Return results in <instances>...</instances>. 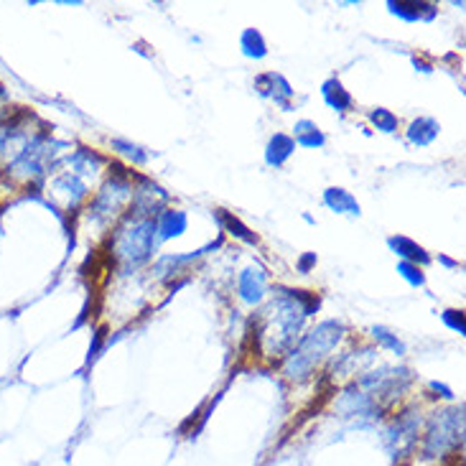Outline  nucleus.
Segmentation results:
<instances>
[{
  "instance_id": "nucleus-4",
  "label": "nucleus",
  "mask_w": 466,
  "mask_h": 466,
  "mask_svg": "<svg viewBox=\"0 0 466 466\" xmlns=\"http://www.w3.org/2000/svg\"><path fill=\"white\" fill-rule=\"evenodd\" d=\"M464 441V405L436 413L426 441H423V459H444L446 453L456 451Z\"/></svg>"
},
{
  "instance_id": "nucleus-12",
  "label": "nucleus",
  "mask_w": 466,
  "mask_h": 466,
  "mask_svg": "<svg viewBox=\"0 0 466 466\" xmlns=\"http://www.w3.org/2000/svg\"><path fill=\"white\" fill-rule=\"evenodd\" d=\"M189 227V217L186 211L181 210H166L156 220V229H159V240H174V237H181Z\"/></svg>"
},
{
  "instance_id": "nucleus-17",
  "label": "nucleus",
  "mask_w": 466,
  "mask_h": 466,
  "mask_svg": "<svg viewBox=\"0 0 466 466\" xmlns=\"http://www.w3.org/2000/svg\"><path fill=\"white\" fill-rule=\"evenodd\" d=\"M438 130H441L438 120H434V117H419L408 128V141L413 145H431L436 141V135H438Z\"/></svg>"
},
{
  "instance_id": "nucleus-14",
  "label": "nucleus",
  "mask_w": 466,
  "mask_h": 466,
  "mask_svg": "<svg viewBox=\"0 0 466 466\" xmlns=\"http://www.w3.org/2000/svg\"><path fill=\"white\" fill-rule=\"evenodd\" d=\"M324 204L337 214H352V217H359V202L354 199L352 194L341 186H332L324 192Z\"/></svg>"
},
{
  "instance_id": "nucleus-6",
  "label": "nucleus",
  "mask_w": 466,
  "mask_h": 466,
  "mask_svg": "<svg viewBox=\"0 0 466 466\" xmlns=\"http://www.w3.org/2000/svg\"><path fill=\"white\" fill-rule=\"evenodd\" d=\"M90 186L82 177H77L74 171H65V174H56V177L48 181V194L56 204H62L66 211L77 210L80 202L87 196Z\"/></svg>"
},
{
  "instance_id": "nucleus-8",
  "label": "nucleus",
  "mask_w": 466,
  "mask_h": 466,
  "mask_svg": "<svg viewBox=\"0 0 466 466\" xmlns=\"http://www.w3.org/2000/svg\"><path fill=\"white\" fill-rule=\"evenodd\" d=\"M255 90L257 95L275 99V105L283 108V113H290V110H293V108H290L293 87H290L289 80H286L283 74H275V72H271V74H260L255 80Z\"/></svg>"
},
{
  "instance_id": "nucleus-9",
  "label": "nucleus",
  "mask_w": 466,
  "mask_h": 466,
  "mask_svg": "<svg viewBox=\"0 0 466 466\" xmlns=\"http://www.w3.org/2000/svg\"><path fill=\"white\" fill-rule=\"evenodd\" d=\"M265 289H268V275L260 265H250L240 273L237 280V290H240V298L245 304L255 306L265 298Z\"/></svg>"
},
{
  "instance_id": "nucleus-26",
  "label": "nucleus",
  "mask_w": 466,
  "mask_h": 466,
  "mask_svg": "<svg viewBox=\"0 0 466 466\" xmlns=\"http://www.w3.org/2000/svg\"><path fill=\"white\" fill-rule=\"evenodd\" d=\"M431 390H434V393H438L441 398H446V401H453V390L444 385V383H436V380H434V383H431Z\"/></svg>"
},
{
  "instance_id": "nucleus-20",
  "label": "nucleus",
  "mask_w": 466,
  "mask_h": 466,
  "mask_svg": "<svg viewBox=\"0 0 466 466\" xmlns=\"http://www.w3.org/2000/svg\"><path fill=\"white\" fill-rule=\"evenodd\" d=\"M372 337H375V341H377L380 347H385V350H390L393 354H398V357H402V354L408 352L405 344L398 339V334H393L387 326H372Z\"/></svg>"
},
{
  "instance_id": "nucleus-7",
  "label": "nucleus",
  "mask_w": 466,
  "mask_h": 466,
  "mask_svg": "<svg viewBox=\"0 0 466 466\" xmlns=\"http://www.w3.org/2000/svg\"><path fill=\"white\" fill-rule=\"evenodd\" d=\"M337 410L344 419H380V405L372 401V395L359 393L357 387H350L337 401Z\"/></svg>"
},
{
  "instance_id": "nucleus-3",
  "label": "nucleus",
  "mask_w": 466,
  "mask_h": 466,
  "mask_svg": "<svg viewBox=\"0 0 466 466\" xmlns=\"http://www.w3.org/2000/svg\"><path fill=\"white\" fill-rule=\"evenodd\" d=\"M341 337H344V324L334 322V319L322 322L290 350L286 365H283V375L296 383L306 380L324 357L337 347Z\"/></svg>"
},
{
  "instance_id": "nucleus-23",
  "label": "nucleus",
  "mask_w": 466,
  "mask_h": 466,
  "mask_svg": "<svg viewBox=\"0 0 466 466\" xmlns=\"http://www.w3.org/2000/svg\"><path fill=\"white\" fill-rule=\"evenodd\" d=\"M398 273H401L402 280H408L413 289H423V286H426V273H423V268L413 265V263L401 260V263H398Z\"/></svg>"
},
{
  "instance_id": "nucleus-10",
  "label": "nucleus",
  "mask_w": 466,
  "mask_h": 466,
  "mask_svg": "<svg viewBox=\"0 0 466 466\" xmlns=\"http://www.w3.org/2000/svg\"><path fill=\"white\" fill-rule=\"evenodd\" d=\"M387 245H390V250L401 257V260H405V263H413V265H419V268L428 265V263L434 260V257L428 255V253L420 247L419 242H413L410 237H402V235H398V237H390Z\"/></svg>"
},
{
  "instance_id": "nucleus-1",
  "label": "nucleus",
  "mask_w": 466,
  "mask_h": 466,
  "mask_svg": "<svg viewBox=\"0 0 466 466\" xmlns=\"http://www.w3.org/2000/svg\"><path fill=\"white\" fill-rule=\"evenodd\" d=\"M319 306H322V298L308 290L278 289L275 301L268 306V311L263 316L260 341H263L265 354L286 352L298 337L306 319L311 314H316Z\"/></svg>"
},
{
  "instance_id": "nucleus-19",
  "label": "nucleus",
  "mask_w": 466,
  "mask_h": 466,
  "mask_svg": "<svg viewBox=\"0 0 466 466\" xmlns=\"http://www.w3.org/2000/svg\"><path fill=\"white\" fill-rule=\"evenodd\" d=\"M240 47H242V54H245L247 59H265V56H268V44H265L263 33L257 31V29H247V31H242Z\"/></svg>"
},
{
  "instance_id": "nucleus-22",
  "label": "nucleus",
  "mask_w": 466,
  "mask_h": 466,
  "mask_svg": "<svg viewBox=\"0 0 466 466\" xmlns=\"http://www.w3.org/2000/svg\"><path fill=\"white\" fill-rule=\"evenodd\" d=\"M370 120L372 125L377 130H383V133H395L398 130V117L385 110V108H375L370 113Z\"/></svg>"
},
{
  "instance_id": "nucleus-13",
  "label": "nucleus",
  "mask_w": 466,
  "mask_h": 466,
  "mask_svg": "<svg viewBox=\"0 0 466 466\" xmlns=\"http://www.w3.org/2000/svg\"><path fill=\"white\" fill-rule=\"evenodd\" d=\"M293 151H296V141L286 133H275L268 148H265V163L273 166V168H280L293 156Z\"/></svg>"
},
{
  "instance_id": "nucleus-25",
  "label": "nucleus",
  "mask_w": 466,
  "mask_h": 466,
  "mask_svg": "<svg viewBox=\"0 0 466 466\" xmlns=\"http://www.w3.org/2000/svg\"><path fill=\"white\" fill-rule=\"evenodd\" d=\"M316 260H319L316 253H306V255L298 257V273H308L316 265Z\"/></svg>"
},
{
  "instance_id": "nucleus-2",
  "label": "nucleus",
  "mask_w": 466,
  "mask_h": 466,
  "mask_svg": "<svg viewBox=\"0 0 466 466\" xmlns=\"http://www.w3.org/2000/svg\"><path fill=\"white\" fill-rule=\"evenodd\" d=\"M156 240H159L156 220L130 210V214H125V220L115 229L113 240H110V253L117 260V265L125 273H130L151 260L153 250H156Z\"/></svg>"
},
{
  "instance_id": "nucleus-18",
  "label": "nucleus",
  "mask_w": 466,
  "mask_h": 466,
  "mask_svg": "<svg viewBox=\"0 0 466 466\" xmlns=\"http://www.w3.org/2000/svg\"><path fill=\"white\" fill-rule=\"evenodd\" d=\"M293 141L298 145H304V148H322V145L326 143V135L316 128V123H311V120H298L296 128H293Z\"/></svg>"
},
{
  "instance_id": "nucleus-24",
  "label": "nucleus",
  "mask_w": 466,
  "mask_h": 466,
  "mask_svg": "<svg viewBox=\"0 0 466 466\" xmlns=\"http://www.w3.org/2000/svg\"><path fill=\"white\" fill-rule=\"evenodd\" d=\"M441 319L444 324L449 326L451 332H456V334H466V322H464V311H456V308H446L444 314H441Z\"/></svg>"
},
{
  "instance_id": "nucleus-21",
  "label": "nucleus",
  "mask_w": 466,
  "mask_h": 466,
  "mask_svg": "<svg viewBox=\"0 0 466 466\" xmlns=\"http://www.w3.org/2000/svg\"><path fill=\"white\" fill-rule=\"evenodd\" d=\"M110 145H113V151L123 153V156H128L130 161L135 163V166H143V163L148 161V153H145L141 145L130 143V141H123V138H113Z\"/></svg>"
},
{
  "instance_id": "nucleus-16",
  "label": "nucleus",
  "mask_w": 466,
  "mask_h": 466,
  "mask_svg": "<svg viewBox=\"0 0 466 466\" xmlns=\"http://www.w3.org/2000/svg\"><path fill=\"white\" fill-rule=\"evenodd\" d=\"M214 217L220 220V225L225 227V232H229L232 237H237V240H242L245 245H257L260 242V237H257L255 232L250 229V227L245 225L242 220H237L232 211L227 210H217L214 211Z\"/></svg>"
},
{
  "instance_id": "nucleus-15",
  "label": "nucleus",
  "mask_w": 466,
  "mask_h": 466,
  "mask_svg": "<svg viewBox=\"0 0 466 466\" xmlns=\"http://www.w3.org/2000/svg\"><path fill=\"white\" fill-rule=\"evenodd\" d=\"M322 95H324V102H326L332 110H337V113H347V110L352 108V95L344 90V84H341L337 77L324 82Z\"/></svg>"
},
{
  "instance_id": "nucleus-11",
  "label": "nucleus",
  "mask_w": 466,
  "mask_h": 466,
  "mask_svg": "<svg viewBox=\"0 0 466 466\" xmlns=\"http://www.w3.org/2000/svg\"><path fill=\"white\" fill-rule=\"evenodd\" d=\"M387 8H390L393 16L410 21V23H416V21H434L436 13H438V8H436L434 3H395V0H390Z\"/></svg>"
},
{
  "instance_id": "nucleus-5",
  "label": "nucleus",
  "mask_w": 466,
  "mask_h": 466,
  "mask_svg": "<svg viewBox=\"0 0 466 466\" xmlns=\"http://www.w3.org/2000/svg\"><path fill=\"white\" fill-rule=\"evenodd\" d=\"M113 177L108 178V184L97 192V196L92 199V207H90V222L105 227L110 220H115L120 210L125 207L133 196V184H130V177L123 171V166H113Z\"/></svg>"
}]
</instances>
